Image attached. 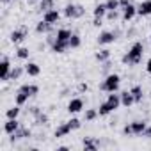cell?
<instances>
[{
  "label": "cell",
  "mask_w": 151,
  "mask_h": 151,
  "mask_svg": "<svg viewBox=\"0 0 151 151\" xmlns=\"http://www.w3.org/2000/svg\"><path fill=\"white\" fill-rule=\"evenodd\" d=\"M101 20H103V18H96V16H94V22H93V25H94V27H101V25H103V23H101Z\"/></svg>",
  "instance_id": "42"
},
{
  "label": "cell",
  "mask_w": 151,
  "mask_h": 151,
  "mask_svg": "<svg viewBox=\"0 0 151 151\" xmlns=\"http://www.w3.org/2000/svg\"><path fill=\"white\" fill-rule=\"evenodd\" d=\"M137 14V7L133 6V4H128V6H124L123 7V20L124 22H130V20H133V16Z\"/></svg>",
  "instance_id": "10"
},
{
  "label": "cell",
  "mask_w": 151,
  "mask_h": 151,
  "mask_svg": "<svg viewBox=\"0 0 151 151\" xmlns=\"http://www.w3.org/2000/svg\"><path fill=\"white\" fill-rule=\"evenodd\" d=\"M107 101H109V105L112 107V110H117V109L121 107V94L110 93V94H109V98H107Z\"/></svg>",
  "instance_id": "16"
},
{
  "label": "cell",
  "mask_w": 151,
  "mask_h": 151,
  "mask_svg": "<svg viewBox=\"0 0 151 151\" xmlns=\"http://www.w3.org/2000/svg\"><path fill=\"white\" fill-rule=\"evenodd\" d=\"M18 91H20V93H25V94H29V96H36V94L39 93V87L34 86V84H25V86H22Z\"/></svg>",
  "instance_id": "17"
},
{
  "label": "cell",
  "mask_w": 151,
  "mask_h": 151,
  "mask_svg": "<svg viewBox=\"0 0 151 151\" xmlns=\"http://www.w3.org/2000/svg\"><path fill=\"white\" fill-rule=\"evenodd\" d=\"M84 13H86V9H84L82 6H78V4H68V6L64 7V16H66V18H69V20L82 18V16H84Z\"/></svg>",
  "instance_id": "3"
},
{
  "label": "cell",
  "mask_w": 151,
  "mask_h": 151,
  "mask_svg": "<svg viewBox=\"0 0 151 151\" xmlns=\"http://www.w3.org/2000/svg\"><path fill=\"white\" fill-rule=\"evenodd\" d=\"M68 149H69L68 146H60V147H59V151H68Z\"/></svg>",
  "instance_id": "45"
},
{
  "label": "cell",
  "mask_w": 151,
  "mask_h": 151,
  "mask_svg": "<svg viewBox=\"0 0 151 151\" xmlns=\"http://www.w3.org/2000/svg\"><path fill=\"white\" fill-rule=\"evenodd\" d=\"M82 146H84V149H89V151H96L98 149V142L93 140L91 137H84L82 139Z\"/></svg>",
  "instance_id": "20"
},
{
  "label": "cell",
  "mask_w": 151,
  "mask_h": 151,
  "mask_svg": "<svg viewBox=\"0 0 151 151\" xmlns=\"http://www.w3.org/2000/svg\"><path fill=\"white\" fill-rule=\"evenodd\" d=\"M11 62L7 57L2 59V64H0V78H2V82H9V75H11Z\"/></svg>",
  "instance_id": "5"
},
{
  "label": "cell",
  "mask_w": 151,
  "mask_h": 151,
  "mask_svg": "<svg viewBox=\"0 0 151 151\" xmlns=\"http://www.w3.org/2000/svg\"><path fill=\"white\" fill-rule=\"evenodd\" d=\"M29 98H30L29 94H25V93H20V91H18V94H16V105H20V107H22V105H25V103L29 101Z\"/></svg>",
  "instance_id": "32"
},
{
  "label": "cell",
  "mask_w": 151,
  "mask_h": 151,
  "mask_svg": "<svg viewBox=\"0 0 151 151\" xmlns=\"http://www.w3.org/2000/svg\"><path fill=\"white\" fill-rule=\"evenodd\" d=\"M98 112H100V116H109V114H110V112H114V110H112V107L109 105V101H103V103H100Z\"/></svg>",
  "instance_id": "29"
},
{
  "label": "cell",
  "mask_w": 151,
  "mask_h": 151,
  "mask_svg": "<svg viewBox=\"0 0 151 151\" xmlns=\"http://www.w3.org/2000/svg\"><path fill=\"white\" fill-rule=\"evenodd\" d=\"M135 103V98L132 94V91H123L121 93V105L123 107H132Z\"/></svg>",
  "instance_id": "13"
},
{
  "label": "cell",
  "mask_w": 151,
  "mask_h": 151,
  "mask_svg": "<svg viewBox=\"0 0 151 151\" xmlns=\"http://www.w3.org/2000/svg\"><path fill=\"white\" fill-rule=\"evenodd\" d=\"M68 48H69V41H60V39L55 37V43L52 45V52H55V53H64Z\"/></svg>",
  "instance_id": "12"
},
{
  "label": "cell",
  "mask_w": 151,
  "mask_h": 151,
  "mask_svg": "<svg viewBox=\"0 0 151 151\" xmlns=\"http://www.w3.org/2000/svg\"><path fill=\"white\" fill-rule=\"evenodd\" d=\"M146 71L151 75V59H149V60H147V64H146Z\"/></svg>",
  "instance_id": "44"
},
{
  "label": "cell",
  "mask_w": 151,
  "mask_h": 151,
  "mask_svg": "<svg viewBox=\"0 0 151 151\" xmlns=\"http://www.w3.org/2000/svg\"><path fill=\"white\" fill-rule=\"evenodd\" d=\"M146 128H147L146 121H133V123H132V130H133V135H142Z\"/></svg>",
  "instance_id": "18"
},
{
  "label": "cell",
  "mask_w": 151,
  "mask_h": 151,
  "mask_svg": "<svg viewBox=\"0 0 151 151\" xmlns=\"http://www.w3.org/2000/svg\"><path fill=\"white\" fill-rule=\"evenodd\" d=\"M71 30L69 29H60V30H57V39H60V41H69V37H71Z\"/></svg>",
  "instance_id": "26"
},
{
  "label": "cell",
  "mask_w": 151,
  "mask_h": 151,
  "mask_svg": "<svg viewBox=\"0 0 151 151\" xmlns=\"http://www.w3.org/2000/svg\"><path fill=\"white\" fill-rule=\"evenodd\" d=\"M69 132H73V130H71V126H69V124H68V121H66V123H62L60 126H57V130H55V133H53V135H55L57 139H60V137L68 135Z\"/></svg>",
  "instance_id": "19"
},
{
  "label": "cell",
  "mask_w": 151,
  "mask_h": 151,
  "mask_svg": "<svg viewBox=\"0 0 151 151\" xmlns=\"http://www.w3.org/2000/svg\"><path fill=\"white\" fill-rule=\"evenodd\" d=\"M43 20H45L46 23H50V25H53V23H57V22L60 20V13H59L57 9H50V11H46V13H43Z\"/></svg>",
  "instance_id": "7"
},
{
  "label": "cell",
  "mask_w": 151,
  "mask_h": 151,
  "mask_svg": "<svg viewBox=\"0 0 151 151\" xmlns=\"http://www.w3.org/2000/svg\"><path fill=\"white\" fill-rule=\"evenodd\" d=\"M82 109H84V100L82 98H73L68 103V112L69 114H78Z\"/></svg>",
  "instance_id": "6"
},
{
  "label": "cell",
  "mask_w": 151,
  "mask_h": 151,
  "mask_svg": "<svg viewBox=\"0 0 151 151\" xmlns=\"http://www.w3.org/2000/svg\"><path fill=\"white\" fill-rule=\"evenodd\" d=\"M80 45H82V37L77 32H73L71 37H69V48H78Z\"/></svg>",
  "instance_id": "25"
},
{
  "label": "cell",
  "mask_w": 151,
  "mask_h": 151,
  "mask_svg": "<svg viewBox=\"0 0 151 151\" xmlns=\"http://www.w3.org/2000/svg\"><path fill=\"white\" fill-rule=\"evenodd\" d=\"M36 124H37V126H45V124H48V116L43 114V112L37 114V116H36Z\"/></svg>",
  "instance_id": "34"
},
{
  "label": "cell",
  "mask_w": 151,
  "mask_h": 151,
  "mask_svg": "<svg viewBox=\"0 0 151 151\" xmlns=\"http://www.w3.org/2000/svg\"><path fill=\"white\" fill-rule=\"evenodd\" d=\"M107 13H109V9H107L105 4H98V6L93 9V14H94L96 18H103V16H107Z\"/></svg>",
  "instance_id": "21"
},
{
  "label": "cell",
  "mask_w": 151,
  "mask_h": 151,
  "mask_svg": "<svg viewBox=\"0 0 151 151\" xmlns=\"http://www.w3.org/2000/svg\"><path fill=\"white\" fill-rule=\"evenodd\" d=\"M68 124L71 126V130H78V128L82 126V121H80V119H77V117H73V119H69V121H68Z\"/></svg>",
  "instance_id": "36"
},
{
  "label": "cell",
  "mask_w": 151,
  "mask_h": 151,
  "mask_svg": "<svg viewBox=\"0 0 151 151\" xmlns=\"http://www.w3.org/2000/svg\"><path fill=\"white\" fill-rule=\"evenodd\" d=\"M50 30H52V25H50V23H46L45 20H43V22H39V23L36 25V32H37V34H46V32H50Z\"/></svg>",
  "instance_id": "23"
},
{
  "label": "cell",
  "mask_w": 151,
  "mask_h": 151,
  "mask_svg": "<svg viewBox=\"0 0 151 151\" xmlns=\"http://www.w3.org/2000/svg\"><path fill=\"white\" fill-rule=\"evenodd\" d=\"M98 116H100V112H98L96 109H87L86 114H84V119H86V121H94Z\"/></svg>",
  "instance_id": "30"
},
{
  "label": "cell",
  "mask_w": 151,
  "mask_h": 151,
  "mask_svg": "<svg viewBox=\"0 0 151 151\" xmlns=\"http://www.w3.org/2000/svg\"><path fill=\"white\" fill-rule=\"evenodd\" d=\"M123 133H124V135H133V130H132V123H130V124H126V126L123 128Z\"/></svg>",
  "instance_id": "39"
},
{
  "label": "cell",
  "mask_w": 151,
  "mask_h": 151,
  "mask_svg": "<svg viewBox=\"0 0 151 151\" xmlns=\"http://www.w3.org/2000/svg\"><path fill=\"white\" fill-rule=\"evenodd\" d=\"M137 14L139 16H149L151 14V0H144L137 6Z\"/></svg>",
  "instance_id": "11"
},
{
  "label": "cell",
  "mask_w": 151,
  "mask_h": 151,
  "mask_svg": "<svg viewBox=\"0 0 151 151\" xmlns=\"http://www.w3.org/2000/svg\"><path fill=\"white\" fill-rule=\"evenodd\" d=\"M23 68H20V66H14L13 69H11V75H9V80H18L22 75H23Z\"/></svg>",
  "instance_id": "27"
},
{
  "label": "cell",
  "mask_w": 151,
  "mask_h": 151,
  "mask_svg": "<svg viewBox=\"0 0 151 151\" xmlns=\"http://www.w3.org/2000/svg\"><path fill=\"white\" fill-rule=\"evenodd\" d=\"M94 59H96L98 62L109 60V59H110V50H100V52H96V53H94Z\"/></svg>",
  "instance_id": "24"
},
{
  "label": "cell",
  "mask_w": 151,
  "mask_h": 151,
  "mask_svg": "<svg viewBox=\"0 0 151 151\" xmlns=\"http://www.w3.org/2000/svg\"><path fill=\"white\" fill-rule=\"evenodd\" d=\"M25 37H27V29L23 27V29H18V30H13L11 32V41L14 43V45H20V43H23L25 41Z\"/></svg>",
  "instance_id": "8"
},
{
  "label": "cell",
  "mask_w": 151,
  "mask_h": 151,
  "mask_svg": "<svg viewBox=\"0 0 151 151\" xmlns=\"http://www.w3.org/2000/svg\"><path fill=\"white\" fill-rule=\"evenodd\" d=\"M119 4H121V7H124V6L132 4V0H119Z\"/></svg>",
  "instance_id": "43"
},
{
  "label": "cell",
  "mask_w": 151,
  "mask_h": 151,
  "mask_svg": "<svg viewBox=\"0 0 151 151\" xmlns=\"http://www.w3.org/2000/svg\"><path fill=\"white\" fill-rule=\"evenodd\" d=\"M142 137H146V139H151V126H147V128L144 130V133H142Z\"/></svg>",
  "instance_id": "41"
},
{
  "label": "cell",
  "mask_w": 151,
  "mask_h": 151,
  "mask_svg": "<svg viewBox=\"0 0 151 151\" xmlns=\"http://www.w3.org/2000/svg\"><path fill=\"white\" fill-rule=\"evenodd\" d=\"M130 91H132V94H133V98H135V103H140V101H142V98H144L142 87H140V86H133Z\"/></svg>",
  "instance_id": "22"
},
{
  "label": "cell",
  "mask_w": 151,
  "mask_h": 151,
  "mask_svg": "<svg viewBox=\"0 0 151 151\" xmlns=\"http://www.w3.org/2000/svg\"><path fill=\"white\" fill-rule=\"evenodd\" d=\"M105 6H107V9H109V11H117V9L121 7L119 0H107V2H105Z\"/></svg>",
  "instance_id": "33"
},
{
  "label": "cell",
  "mask_w": 151,
  "mask_h": 151,
  "mask_svg": "<svg viewBox=\"0 0 151 151\" xmlns=\"http://www.w3.org/2000/svg\"><path fill=\"white\" fill-rule=\"evenodd\" d=\"M32 135V132H30V128H18L14 133H11V142H16V140H20V139H27V137H30Z\"/></svg>",
  "instance_id": "9"
},
{
  "label": "cell",
  "mask_w": 151,
  "mask_h": 151,
  "mask_svg": "<svg viewBox=\"0 0 151 151\" xmlns=\"http://www.w3.org/2000/svg\"><path fill=\"white\" fill-rule=\"evenodd\" d=\"M18 128H20V121H18V119H7V123L4 124V132H6L7 135L14 133Z\"/></svg>",
  "instance_id": "14"
},
{
  "label": "cell",
  "mask_w": 151,
  "mask_h": 151,
  "mask_svg": "<svg viewBox=\"0 0 151 151\" xmlns=\"http://www.w3.org/2000/svg\"><path fill=\"white\" fill-rule=\"evenodd\" d=\"M2 2H4V4H9V2H11V0H2Z\"/></svg>",
  "instance_id": "46"
},
{
  "label": "cell",
  "mask_w": 151,
  "mask_h": 151,
  "mask_svg": "<svg viewBox=\"0 0 151 151\" xmlns=\"http://www.w3.org/2000/svg\"><path fill=\"white\" fill-rule=\"evenodd\" d=\"M25 73L29 75V77H39L41 68H39V64H36V62H29V64L25 66Z\"/></svg>",
  "instance_id": "15"
},
{
  "label": "cell",
  "mask_w": 151,
  "mask_h": 151,
  "mask_svg": "<svg viewBox=\"0 0 151 151\" xmlns=\"http://www.w3.org/2000/svg\"><path fill=\"white\" fill-rule=\"evenodd\" d=\"M119 84H121V78H119V75H107V78L101 82L100 89L105 91V93H116L119 89Z\"/></svg>",
  "instance_id": "2"
},
{
  "label": "cell",
  "mask_w": 151,
  "mask_h": 151,
  "mask_svg": "<svg viewBox=\"0 0 151 151\" xmlns=\"http://www.w3.org/2000/svg\"><path fill=\"white\" fill-rule=\"evenodd\" d=\"M123 14H119V11H109L107 13V20H110V22H116V20H119Z\"/></svg>",
  "instance_id": "37"
},
{
  "label": "cell",
  "mask_w": 151,
  "mask_h": 151,
  "mask_svg": "<svg viewBox=\"0 0 151 151\" xmlns=\"http://www.w3.org/2000/svg\"><path fill=\"white\" fill-rule=\"evenodd\" d=\"M142 53H144V45L140 43V41H137V43H133L132 45V48L128 50V53H124L123 55V64H130V66H135V64H139L140 62V59H142Z\"/></svg>",
  "instance_id": "1"
},
{
  "label": "cell",
  "mask_w": 151,
  "mask_h": 151,
  "mask_svg": "<svg viewBox=\"0 0 151 151\" xmlns=\"http://www.w3.org/2000/svg\"><path fill=\"white\" fill-rule=\"evenodd\" d=\"M29 53H30L29 48H18V50H16V57H18V59H23V60L29 59Z\"/></svg>",
  "instance_id": "35"
},
{
  "label": "cell",
  "mask_w": 151,
  "mask_h": 151,
  "mask_svg": "<svg viewBox=\"0 0 151 151\" xmlns=\"http://www.w3.org/2000/svg\"><path fill=\"white\" fill-rule=\"evenodd\" d=\"M78 91H80V93H87V91H89V86H87L86 82H80V84H78Z\"/></svg>",
  "instance_id": "38"
},
{
  "label": "cell",
  "mask_w": 151,
  "mask_h": 151,
  "mask_svg": "<svg viewBox=\"0 0 151 151\" xmlns=\"http://www.w3.org/2000/svg\"><path fill=\"white\" fill-rule=\"evenodd\" d=\"M6 116H7V119H18V116H20V105H14V107L7 109Z\"/></svg>",
  "instance_id": "28"
},
{
  "label": "cell",
  "mask_w": 151,
  "mask_h": 151,
  "mask_svg": "<svg viewBox=\"0 0 151 151\" xmlns=\"http://www.w3.org/2000/svg\"><path fill=\"white\" fill-rule=\"evenodd\" d=\"M30 114L36 117L37 114H41V110H39V107H30Z\"/></svg>",
  "instance_id": "40"
},
{
  "label": "cell",
  "mask_w": 151,
  "mask_h": 151,
  "mask_svg": "<svg viewBox=\"0 0 151 151\" xmlns=\"http://www.w3.org/2000/svg\"><path fill=\"white\" fill-rule=\"evenodd\" d=\"M117 30H103L100 36H98V45H110L117 39Z\"/></svg>",
  "instance_id": "4"
},
{
  "label": "cell",
  "mask_w": 151,
  "mask_h": 151,
  "mask_svg": "<svg viewBox=\"0 0 151 151\" xmlns=\"http://www.w3.org/2000/svg\"><path fill=\"white\" fill-rule=\"evenodd\" d=\"M50 9H53V0H41L39 11H41V13H46V11H50Z\"/></svg>",
  "instance_id": "31"
}]
</instances>
